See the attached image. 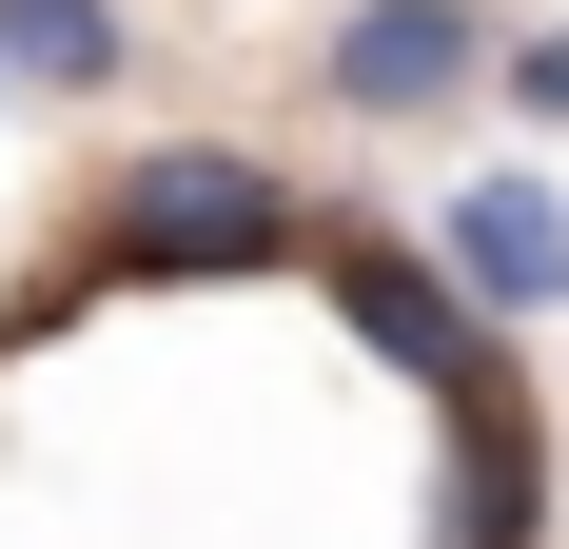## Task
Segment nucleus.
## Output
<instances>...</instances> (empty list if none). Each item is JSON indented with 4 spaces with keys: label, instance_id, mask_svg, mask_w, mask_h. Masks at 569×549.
<instances>
[{
    "label": "nucleus",
    "instance_id": "6e6552de",
    "mask_svg": "<svg viewBox=\"0 0 569 549\" xmlns=\"http://www.w3.org/2000/svg\"><path fill=\"white\" fill-rule=\"evenodd\" d=\"M0 99H20V79H0Z\"/></svg>",
    "mask_w": 569,
    "mask_h": 549
},
{
    "label": "nucleus",
    "instance_id": "20e7f679",
    "mask_svg": "<svg viewBox=\"0 0 569 549\" xmlns=\"http://www.w3.org/2000/svg\"><path fill=\"white\" fill-rule=\"evenodd\" d=\"M432 256H452V295H471L491 333L569 315V197H550V177H471L452 217H432Z\"/></svg>",
    "mask_w": 569,
    "mask_h": 549
},
{
    "label": "nucleus",
    "instance_id": "39448f33",
    "mask_svg": "<svg viewBox=\"0 0 569 549\" xmlns=\"http://www.w3.org/2000/svg\"><path fill=\"white\" fill-rule=\"evenodd\" d=\"M432 432H452L432 549H530V530H550V432H530V392H511V373H491V392H452Z\"/></svg>",
    "mask_w": 569,
    "mask_h": 549
},
{
    "label": "nucleus",
    "instance_id": "423d86ee",
    "mask_svg": "<svg viewBox=\"0 0 569 549\" xmlns=\"http://www.w3.org/2000/svg\"><path fill=\"white\" fill-rule=\"evenodd\" d=\"M0 79L20 99H99V79H138V20L118 0H0Z\"/></svg>",
    "mask_w": 569,
    "mask_h": 549
},
{
    "label": "nucleus",
    "instance_id": "0eeeda50",
    "mask_svg": "<svg viewBox=\"0 0 569 549\" xmlns=\"http://www.w3.org/2000/svg\"><path fill=\"white\" fill-rule=\"evenodd\" d=\"M511 118H569V20H550V40H511Z\"/></svg>",
    "mask_w": 569,
    "mask_h": 549
},
{
    "label": "nucleus",
    "instance_id": "f03ea898",
    "mask_svg": "<svg viewBox=\"0 0 569 549\" xmlns=\"http://www.w3.org/2000/svg\"><path fill=\"white\" fill-rule=\"evenodd\" d=\"M315 274H335V315L373 333V353H393V373L432 392V412L511 373V333H491V315L452 295V256H432V236H373V217H315Z\"/></svg>",
    "mask_w": 569,
    "mask_h": 549
},
{
    "label": "nucleus",
    "instance_id": "7ed1b4c3",
    "mask_svg": "<svg viewBox=\"0 0 569 549\" xmlns=\"http://www.w3.org/2000/svg\"><path fill=\"white\" fill-rule=\"evenodd\" d=\"M491 79V20L471 0H353L335 40H315V99L335 118H452Z\"/></svg>",
    "mask_w": 569,
    "mask_h": 549
},
{
    "label": "nucleus",
    "instance_id": "f257e3e1",
    "mask_svg": "<svg viewBox=\"0 0 569 549\" xmlns=\"http://www.w3.org/2000/svg\"><path fill=\"white\" fill-rule=\"evenodd\" d=\"M276 256H315V197H295L276 158H236V138L118 158V197L79 217V274H276ZM79 274H40V295H20V333L79 315Z\"/></svg>",
    "mask_w": 569,
    "mask_h": 549
}]
</instances>
